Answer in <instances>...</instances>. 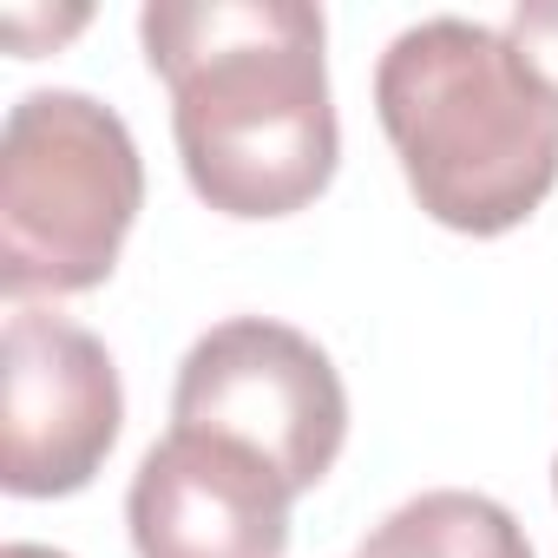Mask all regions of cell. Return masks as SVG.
<instances>
[{
	"label": "cell",
	"mask_w": 558,
	"mask_h": 558,
	"mask_svg": "<svg viewBox=\"0 0 558 558\" xmlns=\"http://www.w3.org/2000/svg\"><path fill=\"white\" fill-rule=\"evenodd\" d=\"M151 73L171 86V138L191 191L217 217H290L316 204L342 158L310 0H151L138 14Z\"/></svg>",
	"instance_id": "6da1fadb"
},
{
	"label": "cell",
	"mask_w": 558,
	"mask_h": 558,
	"mask_svg": "<svg viewBox=\"0 0 558 558\" xmlns=\"http://www.w3.org/2000/svg\"><path fill=\"white\" fill-rule=\"evenodd\" d=\"M375 112L414 204L460 236L519 230L558 184V99L480 21H421L375 66Z\"/></svg>",
	"instance_id": "7a4b0ae2"
},
{
	"label": "cell",
	"mask_w": 558,
	"mask_h": 558,
	"mask_svg": "<svg viewBox=\"0 0 558 558\" xmlns=\"http://www.w3.org/2000/svg\"><path fill=\"white\" fill-rule=\"evenodd\" d=\"M145 210V165L112 106L27 93L0 132V290L14 303L99 290Z\"/></svg>",
	"instance_id": "3957f363"
},
{
	"label": "cell",
	"mask_w": 558,
	"mask_h": 558,
	"mask_svg": "<svg viewBox=\"0 0 558 558\" xmlns=\"http://www.w3.org/2000/svg\"><path fill=\"white\" fill-rule=\"evenodd\" d=\"M171 427L223 434L283 473L290 493L329 480L349 440V388L323 342L269 316H230L191 342L171 388Z\"/></svg>",
	"instance_id": "277c9868"
},
{
	"label": "cell",
	"mask_w": 558,
	"mask_h": 558,
	"mask_svg": "<svg viewBox=\"0 0 558 558\" xmlns=\"http://www.w3.org/2000/svg\"><path fill=\"white\" fill-rule=\"evenodd\" d=\"M125 421L106 342L53 310H14L0 336V486L66 499L93 486Z\"/></svg>",
	"instance_id": "5b68a950"
},
{
	"label": "cell",
	"mask_w": 558,
	"mask_h": 558,
	"mask_svg": "<svg viewBox=\"0 0 558 558\" xmlns=\"http://www.w3.org/2000/svg\"><path fill=\"white\" fill-rule=\"evenodd\" d=\"M290 486L223 434L171 427L132 473L125 525L138 558H283Z\"/></svg>",
	"instance_id": "8992f818"
},
{
	"label": "cell",
	"mask_w": 558,
	"mask_h": 558,
	"mask_svg": "<svg viewBox=\"0 0 558 558\" xmlns=\"http://www.w3.org/2000/svg\"><path fill=\"white\" fill-rule=\"evenodd\" d=\"M355 558H532V545H525V525L499 499L440 486V493L395 506L362 538Z\"/></svg>",
	"instance_id": "52a82bcc"
},
{
	"label": "cell",
	"mask_w": 558,
	"mask_h": 558,
	"mask_svg": "<svg viewBox=\"0 0 558 558\" xmlns=\"http://www.w3.org/2000/svg\"><path fill=\"white\" fill-rule=\"evenodd\" d=\"M506 40L525 60V73L558 99V0H519L506 21Z\"/></svg>",
	"instance_id": "ba28073f"
},
{
	"label": "cell",
	"mask_w": 558,
	"mask_h": 558,
	"mask_svg": "<svg viewBox=\"0 0 558 558\" xmlns=\"http://www.w3.org/2000/svg\"><path fill=\"white\" fill-rule=\"evenodd\" d=\"M0 558H66V551H53V545H27V538H14Z\"/></svg>",
	"instance_id": "9c48e42d"
},
{
	"label": "cell",
	"mask_w": 558,
	"mask_h": 558,
	"mask_svg": "<svg viewBox=\"0 0 558 558\" xmlns=\"http://www.w3.org/2000/svg\"><path fill=\"white\" fill-rule=\"evenodd\" d=\"M551 493H558V460H551Z\"/></svg>",
	"instance_id": "30bf717a"
}]
</instances>
